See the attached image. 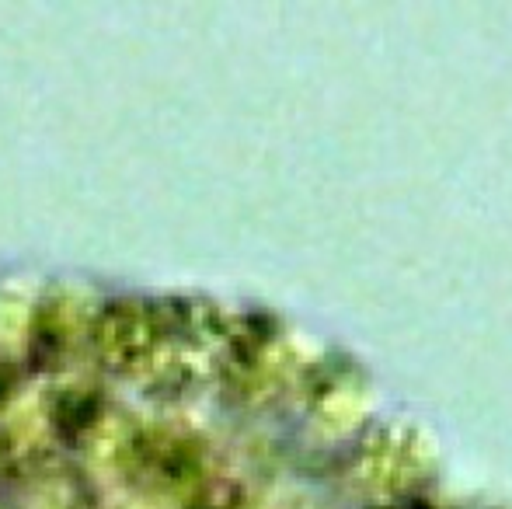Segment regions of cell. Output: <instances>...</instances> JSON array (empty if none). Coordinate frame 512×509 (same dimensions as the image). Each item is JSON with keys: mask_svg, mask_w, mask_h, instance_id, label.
<instances>
[{"mask_svg": "<svg viewBox=\"0 0 512 509\" xmlns=\"http://www.w3.org/2000/svg\"><path fill=\"white\" fill-rule=\"evenodd\" d=\"M88 339L95 356L115 374H136L150 370L161 346V321L154 304H143L136 297L105 300L88 318Z\"/></svg>", "mask_w": 512, "mask_h": 509, "instance_id": "cell-1", "label": "cell"}, {"mask_svg": "<svg viewBox=\"0 0 512 509\" xmlns=\"http://www.w3.org/2000/svg\"><path fill=\"white\" fill-rule=\"evenodd\" d=\"M81 332H88V318L84 307L67 293H53L28 314V346L46 363L63 360Z\"/></svg>", "mask_w": 512, "mask_h": 509, "instance_id": "cell-2", "label": "cell"}]
</instances>
